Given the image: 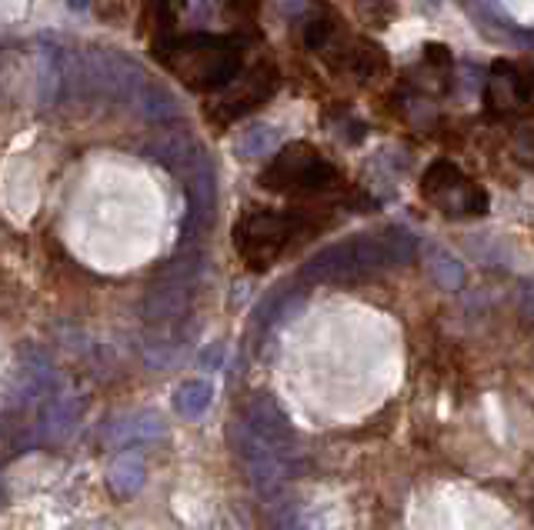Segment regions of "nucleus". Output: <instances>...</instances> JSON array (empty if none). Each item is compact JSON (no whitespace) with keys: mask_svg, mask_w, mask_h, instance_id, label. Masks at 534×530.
<instances>
[{"mask_svg":"<svg viewBox=\"0 0 534 530\" xmlns=\"http://www.w3.org/2000/svg\"><path fill=\"white\" fill-rule=\"evenodd\" d=\"M154 57H161L191 90H221L234 84L244 64V50L234 37H157Z\"/></svg>","mask_w":534,"mask_h":530,"instance_id":"obj_1","label":"nucleus"},{"mask_svg":"<svg viewBox=\"0 0 534 530\" xmlns=\"http://www.w3.org/2000/svg\"><path fill=\"white\" fill-rule=\"evenodd\" d=\"M304 227H308V214L298 210L251 207L234 227V247L251 270H267Z\"/></svg>","mask_w":534,"mask_h":530,"instance_id":"obj_2","label":"nucleus"},{"mask_svg":"<svg viewBox=\"0 0 534 530\" xmlns=\"http://www.w3.org/2000/svg\"><path fill=\"white\" fill-rule=\"evenodd\" d=\"M257 180H261L264 190H274V194L308 197V194H331L341 184V174L318 147L298 140V144L278 150V157L261 170Z\"/></svg>","mask_w":534,"mask_h":530,"instance_id":"obj_3","label":"nucleus"},{"mask_svg":"<svg viewBox=\"0 0 534 530\" xmlns=\"http://www.w3.org/2000/svg\"><path fill=\"white\" fill-rule=\"evenodd\" d=\"M421 197L444 217H481L488 210V194L451 160H434L421 177Z\"/></svg>","mask_w":534,"mask_h":530,"instance_id":"obj_4","label":"nucleus"},{"mask_svg":"<svg viewBox=\"0 0 534 530\" xmlns=\"http://www.w3.org/2000/svg\"><path fill=\"white\" fill-rule=\"evenodd\" d=\"M194 277H197V260L191 257L174 260L171 267H164L144 297V317L151 324H164V320L181 317V310L191 300Z\"/></svg>","mask_w":534,"mask_h":530,"instance_id":"obj_5","label":"nucleus"},{"mask_svg":"<svg viewBox=\"0 0 534 530\" xmlns=\"http://www.w3.org/2000/svg\"><path fill=\"white\" fill-rule=\"evenodd\" d=\"M534 77L521 64H494L488 87H484V104L491 117H514L531 104Z\"/></svg>","mask_w":534,"mask_h":530,"instance_id":"obj_6","label":"nucleus"},{"mask_svg":"<svg viewBox=\"0 0 534 530\" xmlns=\"http://www.w3.org/2000/svg\"><path fill=\"white\" fill-rule=\"evenodd\" d=\"M274 90H278V70H274L271 64H257L251 74H244L241 80H237V87L231 90V94H224L214 104L217 120H221V124H231V120L247 114V110L264 104Z\"/></svg>","mask_w":534,"mask_h":530,"instance_id":"obj_7","label":"nucleus"},{"mask_svg":"<svg viewBox=\"0 0 534 530\" xmlns=\"http://www.w3.org/2000/svg\"><path fill=\"white\" fill-rule=\"evenodd\" d=\"M244 420H247V424H251L271 447L288 450V447L294 444V424H291V417L284 414L281 404H278L274 397H267V394L254 397L251 404H247V410H244Z\"/></svg>","mask_w":534,"mask_h":530,"instance_id":"obj_8","label":"nucleus"},{"mask_svg":"<svg viewBox=\"0 0 534 530\" xmlns=\"http://www.w3.org/2000/svg\"><path fill=\"white\" fill-rule=\"evenodd\" d=\"M164 417L157 410H134L121 420H114L107 430V444L111 447H134V444H154L157 437H164Z\"/></svg>","mask_w":534,"mask_h":530,"instance_id":"obj_9","label":"nucleus"},{"mask_svg":"<svg viewBox=\"0 0 534 530\" xmlns=\"http://www.w3.org/2000/svg\"><path fill=\"white\" fill-rule=\"evenodd\" d=\"M424 270H428V277L438 284L441 290H461L464 287V264L458 257L451 254V250H444L441 244H428L424 247Z\"/></svg>","mask_w":534,"mask_h":530,"instance_id":"obj_10","label":"nucleus"},{"mask_svg":"<svg viewBox=\"0 0 534 530\" xmlns=\"http://www.w3.org/2000/svg\"><path fill=\"white\" fill-rule=\"evenodd\" d=\"M144 480H147V467L144 460L137 454H121L107 470V484L121 500H131L144 490Z\"/></svg>","mask_w":534,"mask_h":530,"instance_id":"obj_11","label":"nucleus"},{"mask_svg":"<svg viewBox=\"0 0 534 530\" xmlns=\"http://www.w3.org/2000/svg\"><path fill=\"white\" fill-rule=\"evenodd\" d=\"M77 417H81V404H77L74 397H54V400H47V407L41 410V430H44V437L64 440V437L77 427Z\"/></svg>","mask_w":534,"mask_h":530,"instance_id":"obj_12","label":"nucleus"},{"mask_svg":"<svg viewBox=\"0 0 534 530\" xmlns=\"http://www.w3.org/2000/svg\"><path fill=\"white\" fill-rule=\"evenodd\" d=\"M247 474H251V484H254L257 494H261V497H274L284 484H288V477H291V460H288V454L257 460V464L247 467Z\"/></svg>","mask_w":534,"mask_h":530,"instance_id":"obj_13","label":"nucleus"},{"mask_svg":"<svg viewBox=\"0 0 534 530\" xmlns=\"http://www.w3.org/2000/svg\"><path fill=\"white\" fill-rule=\"evenodd\" d=\"M214 400V387L211 380H184L181 387L174 390V410L187 420H197L207 414Z\"/></svg>","mask_w":534,"mask_h":530,"instance_id":"obj_14","label":"nucleus"},{"mask_svg":"<svg viewBox=\"0 0 534 530\" xmlns=\"http://www.w3.org/2000/svg\"><path fill=\"white\" fill-rule=\"evenodd\" d=\"M274 147H278V130L267 127V124L247 127V130H241V134H237V140H234V154H241L244 160H254V157L271 154Z\"/></svg>","mask_w":534,"mask_h":530,"instance_id":"obj_15","label":"nucleus"},{"mask_svg":"<svg viewBox=\"0 0 534 530\" xmlns=\"http://www.w3.org/2000/svg\"><path fill=\"white\" fill-rule=\"evenodd\" d=\"M137 104H141V110L151 120H157V124H164V120H174L177 117V100L167 94V90L161 84H144L141 90H137Z\"/></svg>","mask_w":534,"mask_h":530,"instance_id":"obj_16","label":"nucleus"},{"mask_svg":"<svg viewBox=\"0 0 534 530\" xmlns=\"http://www.w3.org/2000/svg\"><path fill=\"white\" fill-rule=\"evenodd\" d=\"M354 10H358L361 24H368V27H388V20L394 17L391 0H358Z\"/></svg>","mask_w":534,"mask_h":530,"instance_id":"obj_17","label":"nucleus"},{"mask_svg":"<svg viewBox=\"0 0 534 530\" xmlns=\"http://www.w3.org/2000/svg\"><path fill=\"white\" fill-rule=\"evenodd\" d=\"M521 314L534 324V287H524L521 290Z\"/></svg>","mask_w":534,"mask_h":530,"instance_id":"obj_18","label":"nucleus"},{"mask_svg":"<svg viewBox=\"0 0 534 530\" xmlns=\"http://www.w3.org/2000/svg\"><path fill=\"white\" fill-rule=\"evenodd\" d=\"M221 350H224V344H214V354H204L201 364L204 367H217V364H221Z\"/></svg>","mask_w":534,"mask_h":530,"instance_id":"obj_19","label":"nucleus"},{"mask_svg":"<svg viewBox=\"0 0 534 530\" xmlns=\"http://www.w3.org/2000/svg\"><path fill=\"white\" fill-rule=\"evenodd\" d=\"M531 510H534V507H531Z\"/></svg>","mask_w":534,"mask_h":530,"instance_id":"obj_20","label":"nucleus"}]
</instances>
